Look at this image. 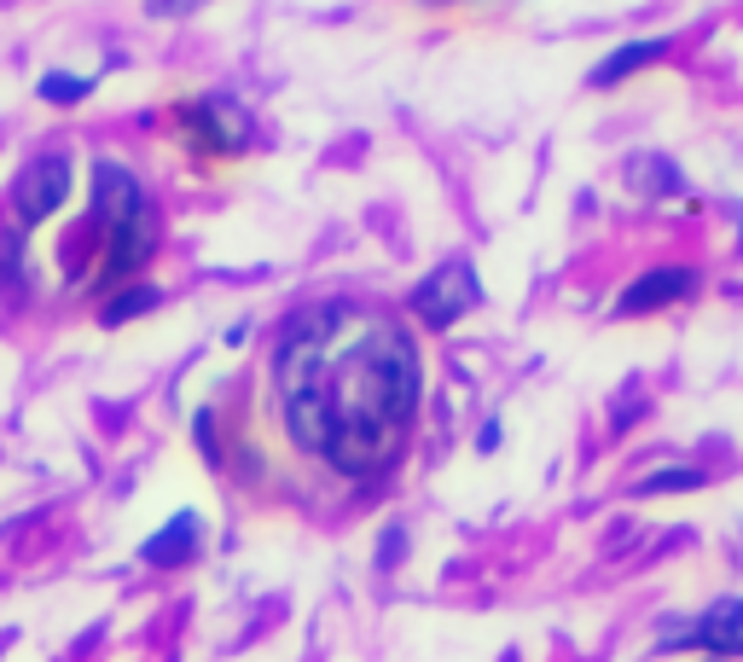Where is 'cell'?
I'll return each instance as SVG.
<instances>
[{
    "label": "cell",
    "mask_w": 743,
    "mask_h": 662,
    "mask_svg": "<svg viewBox=\"0 0 743 662\" xmlns=\"http://www.w3.org/2000/svg\"><path fill=\"white\" fill-rule=\"evenodd\" d=\"M279 407L297 448L320 453L338 477H383L419 413V349L372 309L320 302L297 314L273 354Z\"/></svg>",
    "instance_id": "1"
},
{
    "label": "cell",
    "mask_w": 743,
    "mask_h": 662,
    "mask_svg": "<svg viewBox=\"0 0 743 662\" xmlns=\"http://www.w3.org/2000/svg\"><path fill=\"white\" fill-rule=\"evenodd\" d=\"M93 221L106 233V268L99 273H106V285H122L158 250V210H151L134 174L111 158L93 163Z\"/></svg>",
    "instance_id": "2"
},
{
    "label": "cell",
    "mask_w": 743,
    "mask_h": 662,
    "mask_svg": "<svg viewBox=\"0 0 743 662\" xmlns=\"http://www.w3.org/2000/svg\"><path fill=\"white\" fill-rule=\"evenodd\" d=\"M406 309H413L424 325H453V320H465L471 309H482V279H476V268L459 257V262H442L435 273H424L419 285H413V297H406Z\"/></svg>",
    "instance_id": "3"
},
{
    "label": "cell",
    "mask_w": 743,
    "mask_h": 662,
    "mask_svg": "<svg viewBox=\"0 0 743 662\" xmlns=\"http://www.w3.org/2000/svg\"><path fill=\"white\" fill-rule=\"evenodd\" d=\"M70 181H76L70 151H41V158L23 163L18 187H12V215H18L23 233H30V227H41V221L53 215L64 198H70Z\"/></svg>",
    "instance_id": "4"
},
{
    "label": "cell",
    "mask_w": 743,
    "mask_h": 662,
    "mask_svg": "<svg viewBox=\"0 0 743 662\" xmlns=\"http://www.w3.org/2000/svg\"><path fill=\"white\" fill-rule=\"evenodd\" d=\"M181 122H187V134H192L203 151H244V146L255 140V122L239 111V99H227V93L192 99V106L181 111Z\"/></svg>",
    "instance_id": "5"
},
{
    "label": "cell",
    "mask_w": 743,
    "mask_h": 662,
    "mask_svg": "<svg viewBox=\"0 0 743 662\" xmlns=\"http://www.w3.org/2000/svg\"><path fill=\"white\" fill-rule=\"evenodd\" d=\"M674 645H703L709 656H743V599H721V604H709L697 622H685L680 633H669L662 640V651H674Z\"/></svg>",
    "instance_id": "6"
},
{
    "label": "cell",
    "mask_w": 743,
    "mask_h": 662,
    "mask_svg": "<svg viewBox=\"0 0 743 662\" xmlns=\"http://www.w3.org/2000/svg\"><path fill=\"white\" fill-rule=\"evenodd\" d=\"M691 285H697L691 268H651L616 297V314H656V309H669L674 297H685Z\"/></svg>",
    "instance_id": "7"
},
{
    "label": "cell",
    "mask_w": 743,
    "mask_h": 662,
    "mask_svg": "<svg viewBox=\"0 0 743 662\" xmlns=\"http://www.w3.org/2000/svg\"><path fill=\"white\" fill-rule=\"evenodd\" d=\"M674 53V41L669 36H645V41H627V47H616L610 59H599L593 64V88H616V82H627V76H639V70H651L656 59H669Z\"/></svg>",
    "instance_id": "8"
},
{
    "label": "cell",
    "mask_w": 743,
    "mask_h": 662,
    "mask_svg": "<svg viewBox=\"0 0 743 662\" xmlns=\"http://www.w3.org/2000/svg\"><path fill=\"white\" fill-rule=\"evenodd\" d=\"M198 529H203L198 512H174V518L140 546V558H145V564H187V558L198 552Z\"/></svg>",
    "instance_id": "9"
},
{
    "label": "cell",
    "mask_w": 743,
    "mask_h": 662,
    "mask_svg": "<svg viewBox=\"0 0 743 662\" xmlns=\"http://www.w3.org/2000/svg\"><path fill=\"white\" fill-rule=\"evenodd\" d=\"M158 302H163L158 285H122V291H111V302H106V325H122V320H134V314H151Z\"/></svg>",
    "instance_id": "10"
},
{
    "label": "cell",
    "mask_w": 743,
    "mask_h": 662,
    "mask_svg": "<svg viewBox=\"0 0 743 662\" xmlns=\"http://www.w3.org/2000/svg\"><path fill=\"white\" fill-rule=\"evenodd\" d=\"M627 181H633L639 192H680V187H685L680 169H674L669 158H633V163H627Z\"/></svg>",
    "instance_id": "11"
},
{
    "label": "cell",
    "mask_w": 743,
    "mask_h": 662,
    "mask_svg": "<svg viewBox=\"0 0 743 662\" xmlns=\"http://www.w3.org/2000/svg\"><path fill=\"white\" fill-rule=\"evenodd\" d=\"M703 471L697 465H669V471H651L633 482V494H685V489H703Z\"/></svg>",
    "instance_id": "12"
},
{
    "label": "cell",
    "mask_w": 743,
    "mask_h": 662,
    "mask_svg": "<svg viewBox=\"0 0 743 662\" xmlns=\"http://www.w3.org/2000/svg\"><path fill=\"white\" fill-rule=\"evenodd\" d=\"M93 93V76H64V70H47L41 76V99L47 106H76V99Z\"/></svg>",
    "instance_id": "13"
},
{
    "label": "cell",
    "mask_w": 743,
    "mask_h": 662,
    "mask_svg": "<svg viewBox=\"0 0 743 662\" xmlns=\"http://www.w3.org/2000/svg\"><path fill=\"white\" fill-rule=\"evenodd\" d=\"M192 437H198V448H203V460H221V437H215V413H210V407L192 419Z\"/></svg>",
    "instance_id": "14"
},
{
    "label": "cell",
    "mask_w": 743,
    "mask_h": 662,
    "mask_svg": "<svg viewBox=\"0 0 743 662\" xmlns=\"http://www.w3.org/2000/svg\"><path fill=\"white\" fill-rule=\"evenodd\" d=\"M401 546H406V541H401V529L383 534V564H390V558H401Z\"/></svg>",
    "instance_id": "15"
},
{
    "label": "cell",
    "mask_w": 743,
    "mask_h": 662,
    "mask_svg": "<svg viewBox=\"0 0 743 662\" xmlns=\"http://www.w3.org/2000/svg\"><path fill=\"white\" fill-rule=\"evenodd\" d=\"M198 0H151V12H192Z\"/></svg>",
    "instance_id": "16"
},
{
    "label": "cell",
    "mask_w": 743,
    "mask_h": 662,
    "mask_svg": "<svg viewBox=\"0 0 743 662\" xmlns=\"http://www.w3.org/2000/svg\"><path fill=\"white\" fill-rule=\"evenodd\" d=\"M476 448L489 453V448H500V424H482V437H476Z\"/></svg>",
    "instance_id": "17"
},
{
    "label": "cell",
    "mask_w": 743,
    "mask_h": 662,
    "mask_svg": "<svg viewBox=\"0 0 743 662\" xmlns=\"http://www.w3.org/2000/svg\"><path fill=\"white\" fill-rule=\"evenodd\" d=\"M709 662H721V656H709Z\"/></svg>",
    "instance_id": "18"
}]
</instances>
